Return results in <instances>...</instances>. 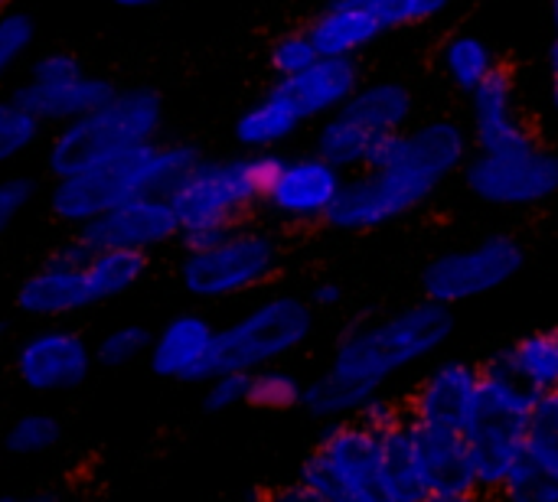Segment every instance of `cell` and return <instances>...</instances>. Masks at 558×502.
Instances as JSON below:
<instances>
[{"label": "cell", "mask_w": 558, "mask_h": 502, "mask_svg": "<svg viewBox=\"0 0 558 502\" xmlns=\"http://www.w3.org/2000/svg\"><path fill=\"white\" fill-rule=\"evenodd\" d=\"M451 330L448 307L428 297L392 317L360 323L340 340L330 369L304 385L301 405L317 418H353L392 376L438 353Z\"/></svg>", "instance_id": "cell-1"}, {"label": "cell", "mask_w": 558, "mask_h": 502, "mask_svg": "<svg viewBox=\"0 0 558 502\" xmlns=\"http://www.w3.org/2000/svg\"><path fill=\"white\" fill-rule=\"evenodd\" d=\"M471 157V140L454 121H428L412 131H399L392 154L379 167H366L343 183V193L330 212V225L347 232H366L389 225L435 196V189Z\"/></svg>", "instance_id": "cell-2"}, {"label": "cell", "mask_w": 558, "mask_h": 502, "mask_svg": "<svg viewBox=\"0 0 558 502\" xmlns=\"http://www.w3.org/2000/svg\"><path fill=\"white\" fill-rule=\"evenodd\" d=\"M199 163V150L190 144H141L114 157L95 160L75 173L56 176L49 186V212L78 229L111 206L141 193H173V186Z\"/></svg>", "instance_id": "cell-3"}, {"label": "cell", "mask_w": 558, "mask_h": 502, "mask_svg": "<svg viewBox=\"0 0 558 502\" xmlns=\"http://www.w3.org/2000/svg\"><path fill=\"white\" fill-rule=\"evenodd\" d=\"M278 167L281 157L275 150H255L252 157L232 160L199 157V163L170 193L180 216V242L196 248L242 225L248 209L265 199Z\"/></svg>", "instance_id": "cell-4"}, {"label": "cell", "mask_w": 558, "mask_h": 502, "mask_svg": "<svg viewBox=\"0 0 558 502\" xmlns=\"http://www.w3.org/2000/svg\"><path fill=\"white\" fill-rule=\"evenodd\" d=\"M539 392L504 359H490L481 369V399L464 425L477 480L484 493H500L510 474L526 461L530 421L539 405Z\"/></svg>", "instance_id": "cell-5"}, {"label": "cell", "mask_w": 558, "mask_h": 502, "mask_svg": "<svg viewBox=\"0 0 558 502\" xmlns=\"http://www.w3.org/2000/svg\"><path fill=\"white\" fill-rule=\"evenodd\" d=\"M163 127V101L154 88L114 91L88 114L59 124L46 147V170L56 176L75 173L95 160L157 140Z\"/></svg>", "instance_id": "cell-6"}, {"label": "cell", "mask_w": 558, "mask_h": 502, "mask_svg": "<svg viewBox=\"0 0 558 502\" xmlns=\"http://www.w3.org/2000/svg\"><path fill=\"white\" fill-rule=\"evenodd\" d=\"M278 271V245L268 232L235 225L219 238L186 248L180 284L196 301H229L265 287Z\"/></svg>", "instance_id": "cell-7"}, {"label": "cell", "mask_w": 558, "mask_h": 502, "mask_svg": "<svg viewBox=\"0 0 558 502\" xmlns=\"http://www.w3.org/2000/svg\"><path fill=\"white\" fill-rule=\"evenodd\" d=\"M314 333V307L294 294H275L248 307L235 323L219 330L216 372H255L278 366L284 356L298 353Z\"/></svg>", "instance_id": "cell-8"}, {"label": "cell", "mask_w": 558, "mask_h": 502, "mask_svg": "<svg viewBox=\"0 0 558 502\" xmlns=\"http://www.w3.org/2000/svg\"><path fill=\"white\" fill-rule=\"evenodd\" d=\"M379 457L383 438L353 415L314 448L298 480L317 502H383Z\"/></svg>", "instance_id": "cell-9"}, {"label": "cell", "mask_w": 558, "mask_h": 502, "mask_svg": "<svg viewBox=\"0 0 558 502\" xmlns=\"http://www.w3.org/2000/svg\"><path fill=\"white\" fill-rule=\"evenodd\" d=\"M468 189L490 206H539L558 193V157L533 137L490 147L464 163Z\"/></svg>", "instance_id": "cell-10"}, {"label": "cell", "mask_w": 558, "mask_h": 502, "mask_svg": "<svg viewBox=\"0 0 558 502\" xmlns=\"http://www.w3.org/2000/svg\"><path fill=\"white\" fill-rule=\"evenodd\" d=\"M523 268V248L510 235L481 238L471 248L445 252L425 268V297L445 307L477 301L507 281H513Z\"/></svg>", "instance_id": "cell-11"}, {"label": "cell", "mask_w": 558, "mask_h": 502, "mask_svg": "<svg viewBox=\"0 0 558 502\" xmlns=\"http://www.w3.org/2000/svg\"><path fill=\"white\" fill-rule=\"evenodd\" d=\"M88 255L92 248L78 235H72L33 274L23 278V284L16 287V307L36 320H62L95 307L98 301L85 271Z\"/></svg>", "instance_id": "cell-12"}, {"label": "cell", "mask_w": 558, "mask_h": 502, "mask_svg": "<svg viewBox=\"0 0 558 502\" xmlns=\"http://www.w3.org/2000/svg\"><path fill=\"white\" fill-rule=\"evenodd\" d=\"M75 235L95 248H131V252H154L180 238V216L167 193H141L131 196L108 212L95 216L92 222L78 225Z\"/></svg>", "instance_id": "cell-13"}, {"label": "cell", "mask_w": 558, "mask_h": 502, "mask_svg": "<svg viewBox=\"0 0 558 502\" xmlns=\"http://www.w3.org/2000/svg\"><path fill=\"white\" fill-rule=\"evenodd\" d=\"M95 366L88 340L69 327H43L16 350V379L36 395L78 389Z\"/></svg>", "instance_id": "cell-14"}, {"label": "cell", "mask_w": 558, "mask_h": 502, "mask_svg": "<svg viewBox=\"0 0 558 502\" xmlns=\"http://www.w3.org/2000/svg\"><path fill=\"white\" fill-rule=\"evenodd\" d=\"M343 183V170L320 154L288 160L281 157V167L268 183L262 203L284 222H320L330 219Z\"/></svg>", "instance_id": "cell-15"}, {"label": "cell", "mask_w": 558, "mask_h": 502, "mask_svg": "<svg viewBox=\"0 0 558 502\" xmlns=\"http://www.w3.org/2000/svg\"><path fill=\"white\" fill-rule=\"evenodd\" d=\"M412 428H415V451H418V467H422V483H425L428 502L477 500L484 490H481L464 431L428 428L415 421Z\"/></svg>", "instance_id": "cell-16"}, {"label": "cell", "mask_w": 558, "mask_h": 502, "mask_svg": "<svg viewBox=\"0 0 558 502\" xmlns=\"http://www.w3.org/2000/svg\"><path fill=\"white\" fill-rule=\"evenodd\" d=\"M219 330L199 314L170 317L150 340L147 359L160 379L173 382H206L216 372Z\"/></svg>", "instance_id": "cell-17"}, {"label": "cell", "mask_w": 558, "mask_h": 502, "mask_svg": "<svg viewBox=\"0 0 558 502\" xmlns=\"http://www.w3.org/2000/svg\"><path fill=\"white\" fill-rule=\"evenodd\" d=\"M481 399V369L468 363H441L432 369L409 402V421L428 428L464 431Z\"/></svg>", "instance_id": "cell-18"}, {"label": "cell", "mask_w": 558, "mask_h": 502, "mask_svg": "<svg viewBox=\"0 0 558 502\" xmlns=\"http://www.w3.org/2000/svg\"><path fill=\"white\" fill-rule=\"evenodd\" d=\"M118 88L101 75H69V78H26L16 88V101L39 121V124H69L92 108L105 105Z\"/></svg>", "instance_id": "cell-19"}, {"label": "cell", "mask_w": 558, "mask_h": 502, "mask_svg": "<svg viewBox=\"0 0 558 502\" xmlns=\"http://www.w3.org/2000/svg\"><path fill=\"white\" fill-rule=\"evenodd\" d=\"M356 85H360L356 62L343 56H317L304 72L291 78H278V88L288 95V101L298 108L304 121L340 111L356 91Z\"/></svg>", "instance_id": "cell-20"}, {"label": "cell", "mask_w": 558, "mask_h": 502, "mask_svg": "<svg viewBox=\"0 0 558 502\" xmlns=\"http://www.w3.org/2000/svg\"><path fill=\"white\" fill-rule=\"evenodd\" d=\"M471 118H474V140L481 150L490 147H507V144H520L530 134V127L523 124L520 111H517V95H513V75L507 69H494L474 91H471Z\"/></svg>", "instance_id": "cell-21"}, {"label": "cell", "mask_w": 558, "mask_h": 502, "mask_svg": "<svg viewBox=\"0 0 558 502\" xmlns=\"http://www.w3.org/2000/svg\"><path fill=\"white\" fill-rule=\"evenodd\" d=\"M311 39L320 56H343L353 59L360 49L376 42L383 33V23L376 13L360 3V0H333L314 23H311Z\"/></svg>", "instance_id": "cell-22"}, {"label": "cell", "mask_w": 558, "mask_h": 502, "mask_svg": "<svg viewBox=\"0 0 558 502\" xmlns=\"http://www.w3.org/2000/svg\"><path fill=\"white\" fill-rule=\"evenodd\" d=\"M379 438H383V457H379V497L383 502H428L412 421H405Z\"/></svg>", "instance_id": "cell-23"}, {"label": "cell", "mask_w": 558, "mask_h": 502, "mask_svg": "<svg viewBox=\"0 0 558 502\" xmlns=\"http://www.w3.org/2000/svg\"><path fill=\"white\" fill-rule=\"evenodd\" d=\"M304 124V118L298 114V108L288 101V95L275 85L265 98H258L255 105H248L239 121H235V137L242 147L248 150H275L278 144H284L298 127Z\"/></svg>", "instance_id": "cell-24"}, {"label": "cell", "mask_w": 558, "mask_h": 502, "mask_svg": "<svg viewBox=\"0 0 558 502\" xmlns=\"http://www.w3.org/2000/svg\"><path fill=\"white\" fill-rule=\"evenodd\" d=\"M343 111L350 118H356L360 124H366L369 131H376V134L405 131V124L412 118V91L402 82L356 85V91L350 95Z\"/></svg>", "instance_id": "cell-25"}, {"label": "cell", "mask_w": 558, "mask_h": 502, "mask_svg": "<svg viewBox=\"0 0 558 502\" xmlns=\"http://www.w3.org/2000/svg\"><path fill=\"white\" fill-rule=\"evenodd\" d=\"M95 301H114L134 291L144 274H147V252H131V248H95L85 261Z\"/></svg>", "instance_id": "cell-26"}, {"label": "cell", "mask_w": 558, "mask_h": 502, "mask_svg": "<svg viewBox=\"0 0 558 502\" xmlns=\"http://www.w3.org/2000/svg\"><path fill=\"white\" fill-rule=\"evenodd\" d=\"M376 131L350 118L343 108L324 118V127L317 134V154L327 157L340 170H363L373 150Z\"/></svg>", "instance_id": "cell-27"}, {"label": "cell", "mask_w": 558, "mask_h": 502, "mask_svg": "<svg viewBox=\"0 0 558 502\" xmlns=\"http://www.w3.org/2000/svg\"><path fill=\"white\" fill-rule=\"evenodd\" d=\"M504 359L523 376V382H530L539 395H549L558 389V327L523 336L520 343H513Z\"/></svg>", "instance_id": "cell-28"}, {"label": "cell", "mask_w": 558, "mask_h": 502, "mask_svg": "<svg viewBox=\"0 0 558 502\" xmlns=\"http://www.w3.org/2000/svg\"><path fill=\"white\" fill-rule=\"evenodd\" d=\"M441 65H445V75L464 88V91H474L494 69H497V59H494V49L481 39V36H454L445 42V52H441Z\"/></svg>", "instance_id": "cell-29"}, {"label": "cell", "mask_w": 558, "mask_h": 502, "mask_svg": "<svg viewBox=\"0 0 558 502\" xmlns=\"http://www.w3.org/2000/svg\"><path fill=\"white\" fill-rule=\"evenodd\" d=\"M59 441H62V425H59L56 415H49V412H26V415H20L7 428L3 451L16 454V457H39V454L56 451Z\"/></svg>", "instance_id": "cell-30"}, {"label": "cell", "mask_w": 558, "mask_h": 502, "mask_svg": "<svg viewBox=\"0 0 558 502\" xmlns=\"http://www.w3.org/2000/svg\"><path fill=\"white\" fill-rule=\"evenodd\" d=\"M304 402V385L288 372V369H255L248 372V395L245 405L262 408V412H288Z\"/></svg>", "instance_id": "cell-31"}, {"label": "cell", "mask_w": 558, "mask_h": 502, "mask_svg": "<svg viewBox=\"0 0 558 502\" xmlns=\"http://www.w3.org/2000/svg\"><path fill=\"white\" fill-rule=\"evenodd\" d=\"M43 134V124L16 101H0V167L23 157Z\"/></svg>", "instance_id": "cell-32"}, {"label": "cell", "mask_w": 558, "mask_h": 502, "mask_svg": "<svg viewBox=\"0 0 558 502\" xmlns=\"http://www.w3.org/2000/svg\"><path fill=\"white\" fill-rule=\"evenodd\" d=\"M150 333L137 323H124L108 330L98 346H95V363H101L105 369H124L131 363H137L141 356H147L150 350Z\"/></svg>", "instance_id": "cell-33"}, {"label": "cell", "mask_w": 558, "mask_h": 502, "mask_svg": "<svg viewBox=\"0 0 558 502\" xmlns=\"http://www.w3.org/2000/svg\"><path fill=\"white\" fill-rule=\"evenodd\" d=\"M526 457L539 464L558 483V415L539 399L533 421H530V438H526Z\"/></svg>", "instance_id": "cell-34"}, {"label": "cell", "mask_w": 558, "mask_h": 502, "mask_svg": "<svg viewBox=\"0 0 558 502\" xmlns=\"http://www.w3.org/2000/svg\"><path fill=\"white\" fill-rule=\"evenodd\" d=\"M360 3H366L376 13L383 29L418 26V23L441 16L451 7V0H360Z\"/></svg>", "instance_id": "cell-35"}, {"label": "cell", "mask_w": 558, "mask_h": 502, "mask_svg": "<svg viewBox=\"0 0 558 502\" xmlns=\"http://www.w3.org/2000/svg\"><path fill=\"white\" fill-rule=\"evenodd\" d=\"M507 500L513 502H558V483L530 457L510 474V480L500 490Z\"/></svg>", "instance_id": "cell-36"}, {"label": "cell", "mask_w": 558, "mask_h": 502, "mask_svg": "<svg viewBox=\"0 0 558 502\" xmlns=\"http://www.w3.org/2000/svg\"><path fill=\"white\" fill-rule=\"evenodd\" d=\"M33 46V20L16 10L0 13V78L26 56Z\"/></svg>", "instance_id": "cell-37"}, {"label": "cell", "mask_w": 558, "mask_h": 502, "mask_svg": "<svg viewBox=\"0 0 558 502\" xmlns=\"http://www.w3.org/2000/svg\"><path fill=\"white\" fill-rule=\"evenodd\" d=\"M317 56L320 52H317V46H314L307 29L304 33H288V36H281L271 46V69H275L278 78H291V75L304 72Z\"/></svg>", "instance_id": "cell-38"}, {"label": "cell", "mask_w": 558, "mask_h": 502, "mask_svg": "<svg viewBox=\"0 0 558 502\" xmlns=\"http://www.w3.org/2000/svg\"><path fill=\"white\" fill-rule=\"evenodd\" d=\"M203 385H206L203 405H206L209 412H229V408H235V405H245V395H248V372L219 369V372H213Z\"/></svg>", "instance_id": "cell-39"}, {"label": "cell", "mask_w": 558, "mask_h": 502, "mask_svg": "<svg viewBox=\"0 0 558 502\" xmlns=\"http://www.w3.org/2000/svg\"><path fill=\"white\" fill-rule=\"evenodd\" d=\"M33 193H36V186L26 176H7V180H0V235H7L13 229V222L29 209Z\"/></svg>", "instance_id": "cell-40"}, {"label": "cell", "mask_w": 558, "mask_h": 502, "mask_svg": "<svg viewBox=\"0 0 558 502\" xmlns=\"http://www.w3.org/2000/svg\"><path fill=\"white\" fill-rule=\"evenodd\" d=\"M356 418H360L363 425H369L376 434H386V431H392V428H399V425L409 421V415L402 412V405L392 402V399H383V395H373V399L356 412Z\"/></svg>", "instance_id": "cell-41"}, {"label": "cell", "mask_w": 558, "mask_h": 502, "mask_svg": "<svg viewBox=\"0 0 558 502\" xmlns=\"http://www.w3.org/2000/svg\"><path fill=\"white\" fill-rule=\"evenodd\" d=\"M78 72H85L82 62H78L72 52L56 49V52H43V56L33 62L29 78H69V75H78Z\"/></svg>", "instance_id": "cell-42"}, {"label": "cell", "mask_w": 558, "mask_h": 502, "mask_svg": "<svg viewBox=\"0 0 558 502\" xmlns=\"http://www.w3.org/2000/svg\"><path fill=\"white\" fill-rule=\"evenodd\" d=\"M343 301V291L337 287V284H317L314 287V294H311V307H317V310H330V307H337Z\"/></svg>", "instance_id": "cell-43"}, {"label": "cell", "mask_w": 558, "mask_h": 502, "mask_svg": "<svg viewBox=\"0 0 558 502\" xmlns=\"http://www.w3.org/2000/svg\"><path fill=\"white\" fill-rule=\"evenodd\" d=\"M271 500H278V502H317L314 500V493L298 480V483H291V487H281V490H275L271 493Z\"/></svg>", "instance_id": "cell-44"}, {"label": "cell", "mask_w": 558, "mask_h": 502, "mask_svg": "<svg viewBox=\"0 0 558 502\" xmlns=\"http://www.w3.org/2000/svg\"><path fill=\"white\" fill-rule=\"evenodd\" d=\"M549 101H553V111L558 114V42L553 46V56H549Z\"/></svg>", "instance_id": "cell-45"}, {"label": "cell", "mask_w": 558, "mask_h": 502, "mask_svg": "<svg viewBox=\"0 0 558 502\" xmlns=\"http://www.w3.org/2000/svg\"><path fill=\"white\" fill-rule=\"evenodd\" d=\"M118 7H128V10H141V7H154L160 0H114Z\"/></svg>", "instance_id": "cell-46"}, {"label": "cell", "mask_w": 558, "mask_h": 502, "mask_svg": "<svg viewBox=\"0 0 558 502\" xmlns=\"http://www.w3.org/2000/svg\"><path fill=\"white\" fill-rule=\"evenodd\" d=\"M553 23H556V33H558V0H553Z\"/></svg>", "instance_id": "cell-47"}, {"label": "cell", "mask_w": 558, "mask_h": 502, "mask_svg": "<svg viewBox=\"0 0 558 502\" xmlns=\"http://www.w3.org/2000/svg\"><path fill=\"white\" fill-rule=\"evenodd\" d=\"M10 3H13V0H0V13H3V10H7Z\"/></svg>", "instance_id": "cell-48"}]
</instances>
